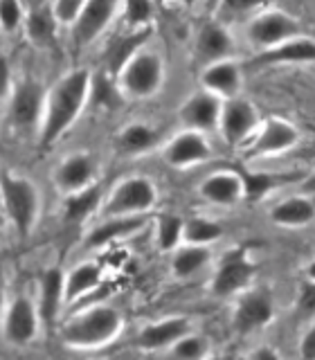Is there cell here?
Masks as SVG:
<instances>
[{
	"label": "cell",
	"instance_id": "obj_1",
	"mask_svg": "<svg viewBox=\"0 0 315 360\" xmlns=\"http://www.w3.org/2000/svg\"><path fill=\"white\" fill-rule=\"evenodd\" d=\"M90 93H93V77L84 68L61 77L50 88V93H45L39 124V140L43 146H52L61 135L72 129V124L86 108Z\"/></svg>",
	"mask_w": 315,
	"mask_h": 360
},
{
	"label": "cell",
	"instance_id": "obj_2",
	"mask_svg": "<svg viewBox=\"0 0 315 360\" xmlns=\"http://www.w3.org/2000/svg\"><path fill=\"white\" fill-rule=\"evenodd\" d=\"M122 331V315L115 309L97 307L82 315H77L72 322L65 324L63 340L70 347L93 349L104 347Z\"/></svg>",
	"mask_w": 315,
	"mask_h": 360
},
{
	"label": "cell",
	"instance_id": "obj_3",
	"mask_svg": "<svg viewBox=\"0 0 315 360\" xmlns=\"http://www.w3.org/2000/svg\"><path fill=\"white\" fill-rule=\"evenodd\" d=\"M117 77L124 95L133 99H146L160 90L165 79V65L155 52L142 48L127 61V65L117 72Z\"/></svg>",
	"mask_w": 315,
	"mask_h": 360
},
{
	"label": "cell",
	"instance_id": "obj_4",
	"mask_svg": "<svg viewBox=\"0 0 315 360\" xmlns=\"http://www.w3.org/2000/svg\"><path fill=\"white\" fill-rule=\"evenodd\" d=\"M0 198L18 234H30L39 217V191L27 178L0 174Z\"/></svg>",
	"mask_w": 315,
	"mask_h": 360
},
{
	"label": "cell",
	"instance_id": "obj_5",
	"mask_svg": "<svg viewBox=\"0 0 315 360\" xmlns=\"http://www.w3.org/2000/svg\"><path fill=\"white\" fill-rule=\"evenodd\" d=\"M158 191L153 183L144 176H131L124 178L122 183L110 191L104 205V217L106 219H117V217H142L146 210L155 205Z\"/></svg>",
	"mask_w": 315,
	"mask_h": 360
},
{
	"label": "cell",
	"instance_id": "obj_6",
	"mask_svg": "<svg viewBox=\"0 0 315 360\" xmlns=\"http://www.w3.org/2000/svg\"><path fill=\"white\" fill-rule=\"evenodd\" d=\"M302 34V22L292 14H286V11L279 9L259 11L248 22V39L262 50L277 48V45L297 39Z\"/></svg>",
	"mask_w": 315,
	"mask_h": 360
},
{
	"label": "cell",
	"instance_id": "obj_7",
	"mask_svg": "<svg viewBox=\"0 0 315 360\" xmlns=\"http://www.w3.org/2000/svg\"><path fill=\"white\" fill-rule=\"evenodd\" d=\"M120 7L122 5L112 3V0H90V3H84L75 25L70 27L75 48L84 50L88 45H93L108 30L112 18L120 14Z\"/></svg>",
	"mask_w": 315,
	"mask_h": 360
},
{
	"label": "cell",
	"instance_id": "obj_8",
	"mask_svg": "<svg viewBox=\"0 0 315 360\" xmlns=\"http://www.w3.org/2000/svg\"><path fill=\"white\" fill-rule=\"evenodd\" d=\"M257 127H259V115L250 101L239 97L223 101L219 115V129L225 142L241 144L257 131Z\"/></svg>",
	"mask_w": 315,
	"mask_h": 360
},
{
	"label": "cell",
	"instance_id": "obj_9",
	"mask_svg": "<svg viewBox=\"0 0 315 360\" xmlns=\"http://www.w3.org/2000/svg\"><path fill=\"white\" fill-rule=\"evenodd\" d=\"M45 90L37 82H22L9 95V120L16 129H39L43 115Z\"/></svg>",
	"mask_w": 315,
	"mask_h": 360
},
{
	"label": "cell",
	"instance_id": "obj_10",
	"mask_svg": "<svg viewBox=\"0 0 315 360\" xmlns=\"http://www.w3.org/2000/svg\"><path fill=\"white\" fill-rule=\"evenodd\" d=\"M300 142V131L286 120H266L262 127H257L255 140L250 144V155H277L292 149Z\"/></svg>",
	"mask_w": 315,
	"mask_h": 360
},
{
	"label": "cell",
	"instance_id": "obj_11",
	"mask_svg": "<svg viewBox=\"0 0 315 360\" xmlns=\"http://www.w3.org/2000/svg\"><path fill=\"white\" fill-rule=\"evenodd\" d=\"M97 165L88 153H72L61 160L54 169V185L65 194H77L90 185H95Z\"/></svg>",
	"mask_w": 315,
	"mask_h": 360
},
{
	"label": "cell",
	"instance_id": "obj_12",
	"mask_svg": "<svg viewBox=\"0 0 315 360\" xmlns=\"http://www.w3.org/2000/svg\"><path fill=\"white\" fill-rule=\"evenodd\" d=\"M252 275H255V266L248 262L241 250L228 255L212 279L214 295H219V297L234 295L236 290H241L243 286L250 284Z\"/></svg>",
	"mask_w": 315,
	"mask_h": 360
},
{
	"label": "cell",
	"instance_id": "obj_13",
	"mask_svg": "<svg viewBox=\"0 0 315 360\" xmlns=\"http://www.w3.org/2000/svg\"><path fill=\"white\" fill-rule=\"evenodd\" d=\"M223 101L214 97L205 90H200L194 97H189L183 106H180V122L185 124L187 131H210L219 127V115H221Z\"/></svg>",
	"mask_w": 315,
	"mask_h": 360
},
{
	"label": "cell",
	"instance_id": "obj_14",
	"mask_svg": "<svg viewBox=\"0 0 315 360\" xmlns=\"http://www.w3.org/2000/svg\"><path fill=\"white\" fill-rule=\"evenodd\" d=\"M212 155L210 142L205 140V135L198 131H180L176 138L167 144L165 158L169 165L174 167H191L198 162H205Z\"/></svg>",
	"mask_w": 315,
	"mask_h": 360
},
{
	"label": "cell",
	"instance_id": "obj_15",
	"mask_svg": "<svg viewBox=\"0 0 315 360\" xmlns=\"http://www.w3.org/2000/svg\"><path fill=\"white\" fill-rule=\"evenodd\" d=\"M200 86L205 93L219 97L221 101L234 99L241 88V70L239 65L230 59H223L217 63L205 65L200 75Z\"/></svg>",
	"mask_w": 315,
	"mask_h": 360
},
{
	"label": "cell",
	"instance_id": "obj_16",
	"mask_svg": "<svg viewBox=\"0 0 315 360\" xmlns=\"http://www.w3.org/2000/svg\"><path fill=\"white\" fill-rule=\"evenodd\" d=\"M39 318L27 297H16L11 302L5 318V338L14 345H27L37 335Z\"/></svg>",
	"mask_w": 315,
	"mask_h": 360
},
{
	"label": "cell",
	"instance_id": "obj_17",
	"mask_svg": "<svg viewBox=\"0 0 315 360\" xmlns=\"http://www.w3.org/2000/svg\"><path fill=\"white\" fill-rule=\"evenodd\" d=\"M315 59V43L309 34L286 41L277 48L262 50L255 59L257 65H277V63H311Z\"/></svg>",
	"mask_w": 315,
	"mask_h": 360
},
{
	"label": "cell",
	"instance_id": "obj_18",
	"mask_svg": "<svg viewBox=\"0 0 315 360\" xmlns=\"http://www.w3.org/2000/svg\"><path fill=\"white\" fill-rule=\"evenodd\" d=\"M198 191L214 205H234L243 196V180L234 172H217L202 180Z\"/></svg>",
	"mask_w": 315,
	"mask_h": 360
},
{
	"label": "cell",
	"instance_id": "obj_19",
	"mask_svg": "<svg viewBox=\"0 0 315 360\" xmlns=\"http://www.w3.org/2000/svg\"><path fill=\"white\" fill-rule=\"evenodd\" d=\"M270 318H273V304H270V300L262 295V292H250V295H245L239 302V307L234 311V326L236 331L250 333L259 329V326L268 324Z\"/></svg>",
	"mask_w": 315,
	"mask_h": 360
},
{
	"label": "cell",
	"instance_id": "obj_20",
	"mask_svg": "<svg viewBox=\"0 0 315 360\" xmlns=\"http://www.w3.org/2000/svg\"><path fill=\"white\" fill-rule=\"evenodd\" d=\"M196 52L207 65L228 59L232 52V37L219 22H210L200 32L196 39Z\"/></svg>",
	"mask_w": 315,
	"mask_h": 360
},
{
	"label": "cell",
	"instance_id": "obj_21",
	"mask_svg": "<svg viewBox=\"0 0 315 360\" xmlns=\"http://www.w3.org/2000/svg\"><path fill=\"white\" fill-rule=\"evenodd\" d=\"M187 333H189V322L185 318H172V320L146 326L138 338V345L142 349H162V347L178 342L180 338Z\"/></svg>",
	"mask_w": 315,
	"mask_h": 360
},
{
	"label": "cell",
	"instance_id": "obj_22",
	"mask_svg": "<svg viewBox=\"0 0 315 360\" xmlns=\"http://www.w3.org/2000/svg\"><path fill=\"white\" fill-rule=\"evenodd\" d=\"M144 225V217H117L108 219L106 223L97 225V228L88 234L86 245L88 248H101L115 239H124V236L135 234Z\"/></svg>",
	"mask_w": 315,
	"mask_h": 360
},
{
	"label": "cell",
	"instance_id": "obj_23",
	"mask_svg": "<svg viewBox=\"0 0 315 360\" xmlns=\"http://www.w3.org/2000/svg\"><path fill=\"white\" fill-rule=\"evenodd\" d=\"M315 217V207L309 198H286L277 202L270 212V219L277 225H284V228H302V225H309Z\"/></svg>",
	"mask_w": 315,
	"mask_h": 360
},
{
	"label": "cell",
	"instance_id": "obj_24",
	"mask_svg": "<svg viewBox=\"0 0 315 360\" xmlns=\"http://www.w3.org/2000/svg\"><path fill=\"white\" fill-rule=\"evenodd\" d=\"M56 30H59V27H56V22L52 18L50 5H39V7H32L27 11L25 32L37 45H50L54 41Z\"/></svg>",
	"mask_w": 315,
	"mask_h": 360
},
{
	"label": "cell",
	"instance_id": "obj_25",
	"mask_svg": "<svg viewBox=\"0 0 315 360\" xmlns=\"http://www.w3.org/2000/svg\"><path fill=\"white\" fill-rule=\"evenodd\" d=\"M158 140H160V135H158L151 127L135 122V124H129V127L120 133V149L124 153L138 155V153L149 151L151 146H155Z\"/></svg>",
	"mask_w": 315,
	"mask_h": 360
},
{
	"label": "cell",
	"instance_id": "obj_26",
	"mask_svg": "<svg viewBox=\"0 0 315 360\" xmlns=\"http://www.w3.org/2000/svg\"><path fill=\"white\" fill-rule=\"evenodd\" d=\"M99 268L95 264H82L77 266L68 279L63 281V300L65 302H72L77 300L79 295H84V292L93 290L97 284H99Z\"/></svg>",
	"mask_w": 315,
	"mask_h": 360
},
{
	"label": "cell",
	"instance_id": "obj_27",
	"mask_svg": "<svg viewBox=\"0 0 315 360\" xmlns=\"http://www.w3.org/2000/svg\"><path fill=\"white\" fill-rule=\"evenodd\" d=\"M63 300V275L59 270H48L41 281V315L52 320Z\"/></svg>",
	"mask_w": 315,
	"mask_h": 360
},
{
	"label": "cell",
	"instance_id": "obj_28",
	"mask_svg": "<svg viewBox=\"0 0 315 360\" xmlns=\"http://www.w3.org/2000/svg\"><path fill=\"white\" fill-rule=\"evenodd\" d=\"M146 37H149V30H142V32H131L127 37H122L115 45H112V50L108 54V68L112 75H117L131 56L142 50V45L146 43Z\"/></svg>",
	"mask_w": 315,
	"mask_h": 360
},
{
	"label": "cell",
	"instance_id": "obj_29",
	"mask_svg": "<svg viewBox=\"0 0 315 360\" xmlns=\"http://www.w3.org/2000/svg\"><path fill=\"white\" fill-rule=\"evenodd\" d=\"M99 198H101V189L97 185H90L82 191H77V194H70L65 202V214L68 219H84L88 214H93L99 205Z\"/></svg>",
	"mask_w": 315,
	"mask_h": 360
},
{
	"label": "cell",
	"instance_id": "obj_30",
	"mask_svg": "<svg viewBox=\"0 0 315 360\" xmlns=\"http://www.w3.org/2000/svg\"><path fill=\"white\" fill-rule=\"evenodd\" d=\"M221 234H223L221 225H217L214 221H207V219H191V221L183 223V236L191 245L205 248L207 243L219 241Z\"/></svg>",
	"mask_w": 315,
	"mask_h": 360
},
{
	"label": "cell",
	"instance_id": "obj_31",
	"mask_svg": "<svg viewBox=\"0 0 315 360\" xmlns=\"http://www.w3.org/2000/svg\"><path fill=\"white\" fill-rule=\"evenodd\" d=\"M210 259V250L202 245H189L185 250H180L174 259V273L178 277H189L194 275L196 270H200L207 264Z\"/></svg>",
	"mask_w": 315,
	"mask_h": 360
},
{
	"label": "cell",
	"instance_id": "obj_32",
	"mask_svg": "<svg viewBox=\"0 0 315 360\" xmlns=\"http://www.w3.org/2000/svg\"><path fill=\"white\" fill-rule=\"evenodd\" d=\"M124 20L133 32H142V25H146V20L151 18V11L153 5L151 3H144V0H131V3L122 5L120 7Z\"/></svg>",
	"mask_w": 315,
	"mask_h": 360
},
{
	"label": "cell",
	"instance_id": "obj_33",
	"mask_svg": "<svg viewBox=\"0 0 315 360\" xmlns=\"http://www.w3.org/2000/svg\"><path fill=\"white\" fill-rule=\"evenodd\" d=\"M241 180H243V196L248 198L264 196L281 183L279 176H270V174H248V176H241Z\"/></svg>",
	"mask_w": 315,
	"mask_h": 360
},
{
	"label": "cell",
	"instance_id": "obj_34",
	"mask_svg": "<svg viewBox=\"0 0 315 360\" xmlns=\"http://www.w3.org/2000/svg\"><path fill=\"white\" fill-rule=\"evenodd\" d=\"M84 7V0H56L50 5L52 18L56 22V27H68L70 30L75 25V20L79 16V11Z\"/></svg>",
	"mask_w": 315,
	"mask_h": 360
},
{
	"label": "cell",
	"instance_id": "obj_35",
	"mask_svg": "<svg viewBox=\"0 0 315 360\" xmlns=\"http://www.w3.org/2000/svg\"><path fill=\"white\" fill-rule=\"evenodd\" d=\"M183 236V221L178 217H162L158 221V239H160L162 250H172Z\"/></svg>",
	"mask_w": 315,
	"mask_h": 360
},
{
	"label": "cell",
	"instance_id": "obj_36",
	"mask_svg": "<svg viewBox=\"0 0 315 360\" xmlns=\"http://www.w3.org/2000/svg\"><path fill=\"white\" fill-rule=\"evenodd\" d=\"M25 22V9L16 0H3L0 3V30L16 32Z\"/></svg>",
	"mask_w": 315,
	"mask_h": 360
},
{
	"label": "cell",
	"instance_id": "obj_37",
	"mask_svg": "<svg viewBox=\"0 0 315 360\" xmlns=\"http://www.w3.org/2000/svg\"><path fill=\"white\" fill-rule=\"evenodd\" d=\"M205 354V340L198 335H183L178 342H174V356L178 360H198Z\"/></svg>",
	"mask_w": 315,
	"mask_h": 360
},
{
	"label": "cell",
	"instance_id": "obj_38",
	"mask_svg": "<svg viewBox=\"0 0 315 360\" xmlns=\"http://www.w3.org/2000/svg\"><path fill=\"white\" fill-rule=\"evenodd\" d=\"M11 95V68L7 59L0 56V106L7 104Z\"/></svg>",
	"mask_w": 315,
	"mask_h": 360
},
{
	"label": "cell",
	"instance_id": "obj_39",
	"mask_svg": "<svg viewBox=\"0 0 315 360\" xmlns=\"http://www.w3.org/2000/svg\"><path fill=\"white\" fill-rule=\"evenodd\" d=\"M300 356L304 360H313L315 358V329L309 326L307 333L302 338V345H300Z\"/></svg>",
	"mask_w": 315,
	"mask_h": 360
},
{
	"label": "cell",
	"instance_id": "obj_40",
	"mask_svg": "<svg viewBox=\"0 0 315 360\" xmlns=\"http://www.w3.org/2000/svg\"><path fill=\"white\" fill-rule=\"evenodd\" d=\"M250 360H279V356H277L275 349H270V347H259L257 352L252 354Z\"/></svg>",
	"mask_w": 315,
	"mask_h": 360
},
{
	"label": "cell",
	"instance_id": "obj_41",
	"mask_svg": "<svg viewBox=\"0 0 315 360\" xmlns=\"http://www.w3.org/2000/svg\"><path fill=\"white\" fill-rule=\"evenodd\" d=\"M302 307H304V311H313V307H315V295H313V286H311V284L304 286Z\"/></svg>",
	"mask_w": 315,
	"mask_h": 360
},
{
	"label": "cell",
	"instance_id": "obj_42",
	"mask_svg": "<svg viewBox=\"0 0 315 360\" xmlns=\"http://www.w3.org/2000/svg\"><path fill=\"white\" fill-rule=\"evenodd\" d=\"M0 309H3V284H0Z\"/></svg>",
	"mask_w": 315,
	"mask_h": 360
},
{
	"label": "cell",
	"instance_id": "obj_43",
	"mask_svg": "<svg viewBox=\"0 0 315 360\" xmlns=\"http://www.w3.org/2000/svg\"><path fill=\"white\" fill-rule=\"evenodd\" d=\"M210 360H219V358H210Z\"/></svg>",
	"mask_w": 315,
	"mask_h": 360
}]
</instances>
